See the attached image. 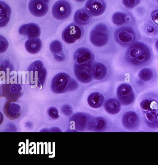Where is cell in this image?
Segmentation results:
<instances>
[{
	"instance_id": "1",
	"label": "cell",
	"mask_w": 158,
	"mask_h": 165,
	"mask_svg": "<svg viewBox=\"0 0 158 165\" xmlns=\"http://www.w3.org/2000/svg\"><path fill=\"white\" fill-rule=\"evenodd\" d=\"M151 58V53L147 45L141 42H137L129 46L126 53L127 61L135 66L147 63Z\"/></svg>"
},
{
	"instance_id": "2",
	"label": "cell",
	"mask_w": 158,
	"mask_h": 165,
	"mask_svg": "<svg viewBox=\"0 0 158 165\" xmlns=\"http://www.w3.org/2000/svg\"><path fill=\"white\" fill-rule=\"evenodd\" d=\"M78 84L75 80L66 73L57 74L53 78L51 83L52 91L56 93H62L76 89Z\"/></svg>"
},
{
	"instance_id": "3",
	"label": "cell",
	"mask_w": 158,
	"mask_h": 165,
	"mask_svg": "<svg viewBox=\"0 0 158 165\" xmlns=\"http://www.w3.org/2000/svg\"><path fill=\"white\" fill-rule=\"evenodd\" d=\"M28 79L31 86L41 88L46 80L47 70L42 61L38 60L32 63L27 69Z\"/></svg>"
},
{
	"instance_id": "4",
	"label": "cell",
	"mask_w": 158,
	"mask_h": 165,
	"mask_svg": "<svg viewBox=\"0 0 158 165\" xmlns=\"http://www.w3.org/2000/svg\"><path fill=\"white\" fill-rule=\"evenodd\" d=\"M89 38L92 44L96 47L106 45L109 39V30L107 26L102 23L98 24L91 30Z\"/></svg>"
},
{
	"instance_id": "5",
	"label": "cell",
	"mask_w": 158,
	"mask_h": 165,
	"mask_svg": "<svg viewBox=\"0 0 158 165\" xmlns=\"http://www.w3.org/2000/svg\"><path fill=\"white\" fill-rule=\"evenodd\" d=\"M93 65L91 63L77 64L74 66L75 76L80 82L83 83H89L93 77Z\"/></svg>"
},
{
	"instance_id": "6",
	"label": "cell",
	"mask_w": 158,
	"mask_h": 165,
	"mask_svg": "<svg viewBox=\"0 0 158 165\" xmlns=\"http://www.w3.org/2000/svg\"><path fill=\"white\" fill-rule=\"evenodd\" d=\"M72 10V6L66 0H59L52 6V14L57 20H65L71 15Z\"/></svg>"
},
{
	"instance_id": "7",
	"label": "cell",
	"mask_w": 158,
	"mask_h": 165,
	"mask_svg": "<svg viewBox=\"0 0 158 165\" xmlns=\"http://www.w3.org/2000/svg\"><path fill=\"white\" fill-rule=\"evenodd\" d=\"M83 34L80 27L74 24L67 26L62 32L63 40L68 44H72L79 41Z\"/></svg>"
},
{
	"instance_id": "8",
	"label": "cell",
	"mask_w": 158,
	"mask_h": 165,
	"mask_svg": "<svg viewBox=\"0 0 158 165\" xmlns=\"http://www.w3.org/2000/svg\"><path fill=\"white\" fill-rule=\"evenodd\" d=\"M50 0H30L28 10L31 14L36 17L45 16L49 10Z\"/></svg>"
},
{
	"instance_id": "9",
	"label": "cell",
	"mask_w": 158,
	"mask_h": 165,
	"mask_svg": "<svg viewBox=\"0 0 158 165\" xmlns=\"http://www.w3.org/2000/svg\"><path fill=\"white\" fill-rule=\"evenodd\" d=\"M118 100L123 105H129L135 101V94L132 87L129 84H122L117 89Z\"/></svg>"
},
{
	"instance_id": "10",
	"label": "cell",
	"mask_w": 158,
	"mask_h": 165,
	"mask_svg": "<svg viewBox=\"0 0 158 165\" xmlns=\"http://www.w3.org/2000/svg\"><path fill=\"white\" fill-rule=\"evenodd\" d=\"M114 38L117 43L121 45H129L135 41V32L130 27H122L116 29Z\"/></svg>"
},
{
	"instance_id": "11",
	"label": "cell",
	"mask_w": 158,
	"mask_h": 165,
	"mask_svg": "<svg viewBox=\"0 0 158 165\" xmlns=\"http://www.w3.org/2000/svg\"><path fill=\"white\" fill-rule=\"evenodd\" d=\"M22 91L20 84H4L2 86L1 96L6 97L9 101L15 102L20 97Z\"/></svg>"
},
{
	"instance_id": "12",
	"label": "cell",
	"mask_w": 158,
	"mask_h": 165,
	"mask_svg": "<svg viewBox=\"0 0 158 165\" xmlns=\"http://www.w3.org/2000/svg\"><path fill=\"white\" fill-rule=\"evenodd\" d=\"M85 8L91 15L97 16L104 12L106 5L103 0H88Z\"/></svg>"
},
{
	"instance_id": "13",
	"label": "cell",
	"mask_w": 158,
	"mask_h": 165,
	"mask_svg": "<svg viewBox=\"0 0 158 165\" xmlns=\"http://www.w3.org/2000/svg\"><path fill=\"white\" fill-rule=\"evenodd\" d=\"M20 35L27 37L28 39L38 38L40 36L41 31L39 25L34 23L26 24L20 27L19 29Z\"/></svg>"
},
{
	"instance_id": "14",
	"label": "cell",
	"mask_w": 158,
	"mask_h": 165,
	"mask_svg": "<svg viewBox=\"0 0 158 165\" xmlns=\"http://www.w3.org/2000/svg\"><path fill=\"white\" fill-rule=\"evenodd\" d=\"M94 59L93 53L89 49L84 47L77 49L74 54V60L77 64L91 63Z\"/></svg>"
},
{
	"instance_id": "15",
	"label": "cell",
	"mask_w": 158,
	"mask_h": 165,
	"mask_svg": "<svg viewBox=\"0 0 158 165\" xmlns=\"http://www.w3.org/2000/svg\"><path fill=\"white\" fill-rule=\"evenodd\" d=\"M90 118V116L88 114L77 113L74 114L70 119V123L77 130L83 131L87 126Z\"/></svg>"
},
{
	"instance_id": "16",
	"label": "cell",
	"mask_w": 158,
	"mask_h": 165,
	"mask_svg": "<svg viewBox=\"0 0 158 165\" xmlns=\"http://www.w3.org/2000/svg\"><path fill=\"white\" fill-rule=\"evenodd\" d=\"M3 111L6 116L12 120L17 119L21 115V106L11 101L6 102L4 105Z\"/></svg>"
},
{
	"instance_id": "17",
	"label": "cell",
	"mask_w": 158,
	"mask_h": 165,
	"mask_svg": "<svg viewBox=\"0 0 158 165\" xmlns=\"http://www.w3.org/2000/svg\"><path fill=\"white\" fill-rule=\"evenodd\" d=\"M122 123L124 127L127 129H134L139 124L138 116L133 111L126 112L122 117Z\"/></svg>"
},
{
	"instance_id": "18",
	"label": "cell",
	"mask_w": 158,
	"mask_h": 165,
	"mask_svg": "<svg viewBox=\"0 0 158 165\" xmlns=\"http://www.w3.org/2000/svg\"><path fill=\"white\" fill-rule=\"evenodd\" d=\"M107 126L106 119L102 117H95L89 119L88 122V129L91 131H99L105 128Z\"/></svg>"
},
{
	"instance_id": "19",
	"label": "cell",
	"mask_w": 158,
	"mask_h": 165,
	"mask_svg": "<svg viewBox=\"0 0 158 165\" xmlns=\"http://www.w3.org/2000/svg\"><path fill=\"white\" fill-rule=\"evenodd\" d=\"M91 15L86 9H79L74 15L75 23L80 25H86L90 22Z\"/></svg>"
},
{
	"instance_id": "20",
	"label": "cell",
	"mask_w": 158,
	"mask_h": 165,
	"mask_svg": "<svg viewBox=\"0 0 158 165\" xmlns=\"http://www.w3.org/2000/svg\"><path fill=\"white\" fill-rule=\"evenodd\" d=\"M0 27H4L7 25L10 20L11 9L10 6L4 2H0Z\"/></svg>"
},
{
	"instance_id": "21",
	"label": "cell",
	"mask_w": 158,
	"mask_h": 165,
	"mask_svg": "<svg viewBox=\"0 0 158 165\" xmlns=\"http://www.w3.org/2000/svg\"><path fill=\"white\" fill-rule=\"evenodd\" d=\"M105 110L110 115H116L121 110V103L115 98H110L104 103Z\"/></svg>"
},
{
	"instance_id": "22",
	"label": "cell",
	"mask_w": 158,
	"mask_h": 165,
	"mask_svg": "<svg viewBox=\"0 0 158 165\" xmlns=\"http://www.w3.org/2000/svg\"><path fill=\"white\" fill-rule=\"evenodd\" d=\"M26 49L27 52L33 54L37 53L40 51L42 48V41L39 38L28 39L26 41Z\"/></svg>"
},
{
	"instance_id": "23",
	"label": "cell",
	"mask_w": 158,
	"mask_h": 165,
	"mask_svg": "<svg viewBox=\"0 0 158 165\" xmlns=\"http://www.w3.org/2000/svg\"><path fill=\"white\" fill-rule=\"evenodd\" d=\"M107 67L102 63H96L93 65V77L97 80H102L106 77Z\"/></svg>"
},
{
	"instance_id": "24",
	"label": "cell",
	"mask_w": 158,
	"mask_h": 165,
	"mask_svg": "<svg viewBox=\"0 0 158 165\" xmlns=\"http://www.w3.org/2000/svg\"><path fill=\"white\" fill-rule=\"evenodd\" d=\"M104 98L103 95L98 92L93 93L89 96L88 102L92 108L100 107L104 102Z\"/></svg>"
},
{
	"instance_id": "25",
	"label": "cell",
	"mask_w": 158,
	"mask_h": 165,
	"mask_svg": "<svg viewBox=\"0 0 158 165\" xmlns=\"http://www.w3.org/2000/svg\"><path fill=\"white\" fill-rule=\"evenodd\" d=\"M154 74L150 68H144L141 69L139 73L138 76L139 79L143 82H148L153 78Z\"/></svg>"
},
{
	"instance_id": "26",
	"label": "cell",
	"mask_w": 158,
	"mask_h": 165,
	"mask_svg": "<svg viewBox=\"0 0 158 165\" xmlns=\"http://www.w3.org/2000/svg\"><path fill=\"white\" fill-rule=\"evenodd\" d=\"M158 113L148 111L145 113V119L146 123L150 127H158L156 116Z\"/></svg>"
},
{
	"instance_id": "27",
	"label": "cell",
	"mask_w": 158,
	"mask_h": 165,
	"mask_svg": "<svg viewBox=\"0 0 158 165\" xmlns=\"http://www.w3.org/2000/svg\"><path fill=\"white\" fill-rule=\"evenodd\" d=\"M127 18L126 15L118 12L114 14L112 16V21L117 26H122L125 24Z\"/></svg>"
},
{
	"instance_id": "28",
	"label": "cell",
	"mask_w": 158,
	"mask_h": 165,
	"mask_svg": "<svg viewBox=\"0 0 158 165\" xmlns=\"http://www.w3.org/2000/svg\"><path fill=\"white\" fill-rule=\"evenodd\" d=\"M51 51L54 54H62L63 52V46L61 42L58 40H54L50 45Z\"/></svg>"
},
{
	"instance_id": "29",
	"label": "cell",
	"mask_w": 158,
	"mask_h": 165,
	"mask_svg": "<svg viewBox=\"0 0 158 165\" xmlns=\"http://www.w3.org/2000/svg\"><path fill=\"white\" fill-rule=\"evenodd\" d=\"M9 47V42L6 38L1 35L0 36V52H5Z\"/></svg>"
},
{
	"instance_id": "30",
	"label": "cell",
	"mask_w": 158,
	"mask_h": 165,
	"mask_svg": "<svg viewBox=\"0 0 158 165\" xmlns=\"http://www.w3.org/2000/svg\"><path fill=\"white\" fill-rule=\"evenodd\" d=\"M151 100L145 99L140 102L139 103L140 108L144 111L148 112L150 111V105Z\"/></svg>"
},
{
	"instance_id": "31",
	"label": "cell",
	"mask_w": 158,
	"mask_h": 165,
	"mask_svg": "<svg viewBox=\"0 0 158 165\" xmlns=\"http://www.w3.org/2000/svg\"><path fill=\"white\" fill-rule=\"evenodd\" d=\"M48 114L50 117L53 119H57L59 117L58 110L55 107H51L48 109Z\"/></svg>"
},
{
	"instance_id": "32",
	"label": "cell",
	"mask_w": 158,
	"mask_h": 165,
	"mask_svg": "<svg viewBox=\"0 0 158 165\" xmlns=\"http://www.w3.org/2000/svg\"><path fill=\"white\" fill-rule=\"evenodd\" d=\"M62 111L65 115L70 116L73 114V110L72 106L69 105H64L62 107Z\"/></svg>"
},
{
	"instance_id": "33",
	"label": "cell",
	"mask_w": 158,
	"mask_h": 165,
	"mask_svg": "<svg viewBox=\"0 0 158 165\" xmlns=\"http://www.w3.org/2000/svg\"><path fill=\"white\" fill-rule=\"evenodd\" d=\"M154 113H158V102L155 100H151L150 111Z\"/></svg>"
},
{
	"instance_id": "34",
	"label": "cell",
	"mask_w": 158,
	"mask_h": 165,
	"mask_svg": "<svg viewBox=\"0 0 158 165\" xmlns=\"http://www.w3.org/2000/svg\"><path fill=\"white\" fill-rule=\"evenodd\" d=\"M151 20L154 24L158 25V11L155 12L152 15Z\"/></svg>"
},
{
	"instance_id": "35",
	"label": "cell",
	"mask_w": 158,
	"mask_h": 165,
	"mask_svg": "<svg viewBox=\"0 0 158 165\" xmlns=\"http://www.w3.org/2000/svg\"><path fill=\"white\" fill-rule=\"evenodd\" d=\"M54 58L57 61L61 62L63 61L64 60V56L63 54H54Z\"/></svg>"
},
{
	"instance_id": "36",
	"label": "cell",
	"mask_w": 158,
	"mask_h": 165,
	"mask_svg": "<svg viewBox=\"0 0 158 165\" xmlns=\"http://www.w3.org/2000/svg\"><path fill=\"white\" fill-rule=\"evenodd\" d=\"M127 5L131 7H134L137 2V0H126Z\"/></svg>"
},
{
	"instance_id": "37",
	"label": "cell",
	"mask_w": 158,
	"mask_h": 165,
	"mask_svg": "<svg viewBox=\"0 0 158 165\" xmlns=\"http://www.w3.org/2000/svg\"><path fill=\"white\" fill-rule=\"evenodd\" d=\"M147 32L148 33H152L154 30V28L152 26H148L147 28Z\"/></svg>"
},
{
	"instance_id": "38",
	"label": "cell",
	"mask_w": 158,
	"mask_h": 165,
	"mask_svg": "<svg viewBox=\"0 0 158 165\" xmlns=\"http://www.w3.org/2000/svg\"><path fill=\"white\" fill-rule=\"evenodd\" d=\"M155 46H156V48H157V49L158 50V40L156 41V43H155Z\"/></svg>"
},
{
	"instance_id": "39",
	"label": "cell",
	"mask_w": 158,
	"mask_h": 165,
	"mask_svg": "<svg viewBox=\"0 0 158 165\" xmlns=\"http://www.w3.org/2000/svg\"><path fill=\"white\" fill-rule=\"evenodd\" d=\"M75 1L77 2H82L85 1V0H75Z\"/></svg>"
},
{
	"instance_id": "40",
	"label": "cell",
	"mask_w": 158,
	"mask_h": 165,
	"mask_svg": "<svg viewBox=\"0 0 158 165\" xmlns=\"http://www.w3.org/2000/svg\"><path fill=\"white\" fill-rule=\"evenodd\" d=\"M156 120H157V124L158 125V113L157 114V116H156Z\"/></svg>"
}]
</instances>
